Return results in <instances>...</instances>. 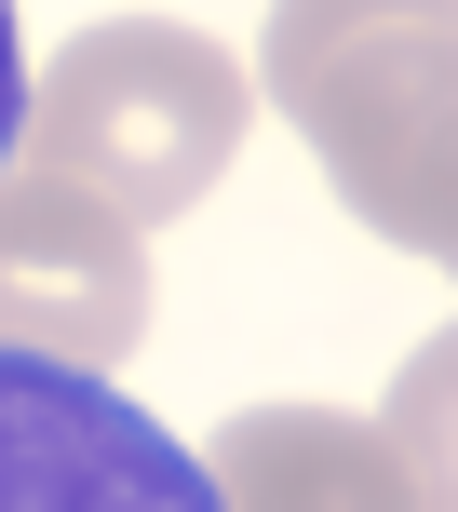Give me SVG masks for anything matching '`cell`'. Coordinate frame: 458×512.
Wrapping results in <instances>:
<instances>
[{"label": "cell", "instance_id": "5b68a950", "mask_svg": "<svg viewBox=\"0 0 458 512\" xmlns=\"http://www.w3.org/2000/svg\"><path fill=\"white\" fill-rule=\"evenodd\" d=\"M203 486L216 512H418L405 459H391L378 418L337 405H243L203 432Z\"/></svg>", "mask_w": 458, "mask_h": 512}, {"label": "cell", "instance_id": "8992f818", "mask_svg": "<svg viewBox=\"0 0 458 512\" xmlns=\"http://www.w3.org/2000/svg\"><path fill=\"white\" fill-rule=\"evenodd\" d=\"M378 432H391V459H405L418 512H458V324L405 351V378H391V418H378Z\"/></svg>", "mask_w": 458, "mask_h": 512}, {"label": "cell", "instance_id": "3957f363", "mask_svg": "<svg viewBox=\"0 0 458 512\" xmlns=\"http://www.w3.org/2000/svg\"><path fill=\"white\" fill-rule=\"evenodd\" d=\"M0 512H216V486L108 378L0 351Z\"/></svg>", "mask_w": 458, "mask_h": 512}, {"label": "cell", "instance_id": "7a4b0ae2", "mask_svg": "<svg viewBox=\"0 0 458 512\" xmlns=\"http://www.w3.org/2000/svg\"><path fill=\"white\" fill-rule=\"evenodd\" d=\"M243 122H256V68H229V41L176 14H108L27 81L14 176H54L122 230H162L243 162Z\"/></svg>", "mask_w": 458, "mask_h": 512}, {"label": "cell", "instance_id": "277c9868", "mask_svg": "<svg viewBox=\"0 0 458 512\" xmlns=\"http://www.w3.org/2000/svg\"><path fill=\"white\" fill-rule=\"evenodd\" d=\"M135 337H149V243L54 176H0V351L108 378Z\"/></svg>", "mask_w": 458, "mask_h": 512}, {"label": "cell", "instance_id": "52a82bcc", "mask_svg": "<svg viewBox=\"0 0 458 512\" xmlns=\"http://www.w3.org/2000/svg\"><path fill=\"white\" fill-rule=\"evenodd\" d=\"M14 122H27V54H14V0H0V176H14Z\"/></svg>", "mask_w": 458, "mask_h": 512}, {"label": "cell", "instance_id": "6da1fadb", "mask_svg": "<svg viewBox=\"0 0 458 512\" xmlns=\"http://www.w3.org/2000/svg\"><path fill=\"white\" fill-rule=\"evenodd\" d=\"M256 81L364 230L458 270V0H270Z\"/></svg>", "mask_w": 458, "mask_h": 512}]
</instances>
